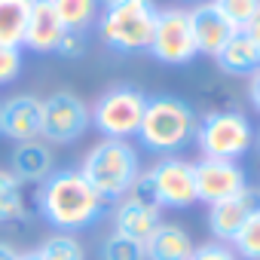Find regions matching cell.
<instances>
[{
  "label": "cell",
  "instance_id": "6da1fadb",
  "mask_svg": "<svg viewBox=\"0 0 260 260\" xmlns=\"http://www.w3.org/2000/svg\"><path fill=\"white\" fill-rule=\"evenodd\" d=\"M104 199L80 175V169H55L37 190L43 220L58 233H80L104 214Z\"/></svg>",
  "mask_w": 260,
  "mask_h": 260
},
{
  "label": "cell",
  "instance_id": "7a4b0ae2",
  "mask_svg": "<svg viewBox=\"0 0 260 260\" xmlns=\"http://www.w3.org/2000/svg\"><path fill=\"white\" fill-rule=\"evenodd\" d=\"M80 175L92 184V190L104 202H110V199H122L132 193V187L141 175V159H138V150L128 141L101 138L95 147L86 150V156L80 162Z\"/></svg>",
  "mask_w": 260,
  "mask_h": 260
},
{
  "label": "cell",
  "instance_id": "3957f363",
  "mask_svg": "<svg viewBox=\"0 0 260 260\" xmlns=\"http://www.w3.org/2000/svg\"><path fill=\"white\" fill-rule=\"evenodd\" d=\"M199 116L196 110L175 95H156L147 98L141 125H138V141L162 156H175L196 138Z\"/></svg>",
  "mask_w": 260,
  "mask_h": 260
},
{
  "label": "cell",
  "instance_id": "277c9868",
  "mask_svg": "<svg viewBox=\"0 0 260 260\" xmlns=\"http://www.w3.org/2000/svg\"><path fill=\"white\" fill-rule=\"evenodd\" d=\"M156 4L153 0H119L101 10L98 34L101 43L116 52H144L150 49V37L156 28Z\"/></svg>",
  "mask_w": 260,
  "mask_h": 260
},
{
  "label": "cell",
  "instance_id": "5b68a950",
  "mask_svg": "<svg viewBox=\"0 0 260 260\" xmlns=\"http://www.w3.org/2000/svg\"><path fill=\"white\" fill-rule=\"evenodd\" d=\"M132 196L153 202L156 208H175L184 211L190 205H196V175H193V162L181 159V156H162L156 166H150L147 172L138 175Z\"/></svg>",
  "mask_w": 260,
  "mask_h": 260
},
{
  "label": "cell",
  "instance_id": "8992f818",
  "mask_svg": "<svg viewBox=\"0 0 260 260\" xmlns=\"http://www.w3.org/2000/svg\"><path fill=\"white\" fill-rule=\"evenodd\" d=\"M193 141L205 159L239 162L254 144V125L242 110H211L199 119Z\"/></svg>",
  "mask_w": 260,
  "mask_h": 260
},
{
  "label": "cell",
  "instance_id": "52a82bcc",
  "mask_svg": "<svg viewBox=\"0 0 260 260\" xmlns=\"http://www.w3.org/2000/svg\"><path fill=\"white\" fill-rule=\"evenodd\" d=\"M147 107V95L138 86H113L107 92H101V98L92 104V125L104 138H116V141H128L132 135H138V125Z\"/></svg>",
  "mask_w": 260,
  "mask_h": 260
},
{
  "label": "cell",
  "instance_id": "ba28073f",
  "mask_svg": "<svg viewBox=\"0 0 260 260\" xmlns=\"http://www.w3.org/2000/svg\"><path fill=\"white\" fill-rule=\"evenodd\" d=\"M150 55L162 64H190L199 55L187 10H181V7L159 10L156 28L150 37Z\"/></svg>",
  "mask_w": 260,
  "mask_h": 260
},
{
  "label": "cell",
  "instance_id": "9c48e42d",
  "mask_svg": "<svg viewBox=\"0 0 260 260\" xmlns=\"http://www.w3.org/2000/svg\"><path fill=\"white\" fill-rule=\"evenodd\" d=\"M92 125V113L86 101L74 92H52L43 98V141L52 144H74Z\"/></svg>",
  "mask_w": 260,
  "mask_h": 260
},
{
  "label": "cell",
  "instance_id": "30bf717a",
  "mask_svg": "<svg viewBox=\"0 0 260 260\" xmlns=\"http://www.w3.org/2000/svg\"><path fill=\"white\" fill-rule=\"evenodd\" d=\"M193 175H196V202H205V205L223 202L248 187L245 169L230 159H205L202 156L199 162H193Z\"/></svg>",
  "mask_w": 260,
  "mask_h": 260
},
{
  "label": "cell",
  "instance_id": "8fae6325",
  "mask_svg": "<svg viewBox=\"0 0 260 260\" xmlns=\"http://www.w3.org/2000/svg\"><path fill=\"white\" fill-rule=\"evenodd\" d=\"M260 208V190L245 187L242 193L208 205V230L217 242H233V236L242 230V223Z\"/></svg>",
  "mask_w": 260,
  "mask_h": 260
},
{
  "label": "cell",
  "instance_id": "7c38bea8",
  "mask_svg": "<svg viewBox=\"0 0 260 260\" xmlns=\"http://www.w3.org/2000/svg\"><path fill=\"white\" fill-rule=\"evenodd\" d=\"M4 135L16 144L37 141L43 135V98L13 95L4 101Z\"/></svg>",
  "mask_w": 260,
  "mask_h": 260
},
{
  "label": "cell",
  "instance_id": "4fadbf2b",
  "mask_svg": "<svg viewBox=\"0 0 260 260\" xmlns=\"http://www.w3.org/2000/svg\"><path fill=\"white\" fill-rule=\"evenodd\" d=\"M190 13V28H193V40H196V49L202 55H217L226 40L236 34V28L230 25V19L211 4V0H205V4H196Z\"/></svg>",
  "mask_w": 260,
  "mask_h": 260
},
{
  "label": "cell",
  "instance_id": "5bb4252c",
  "mask_svg": "<svg viewBox=\"0 0 260 260\" xmlns=\"http://www.w3.org/2000/svg\"><path fill=\"white\" fill-rule=\"evenodd\" d=\"M159 211L162 208H156L153 202H144V199H138V196L128 193L113 208V233H119L125 239H135V242L144 245L150 239V233L162 223Z\"/></svg>",
  "mask_w": 260,
  "mask_h": 260
},
{
  "label": "cell",
  "instance_id": "9a60e30c",
  "mask_svg": "<svg viewBox=\"0 0 260 260\" xmlns=\"http://www.w3.org/2000/svg\"><path fill=\"white\" fill-rule=\"evenodd\" d=\"M55 172V159L46 141H22L10 153V175L25 187V184H43Z\"/></svg>",
  "mask_w": 260,
  "mask_h": 260
},
{
  "label": "cell",
  "instance_id": "2e32d148",
  "mask_svg": "<svg viewBox=\"0 0 260 260\" xmlns=\"http://www.w3.org/2000/svg\"><path fill=\"white\" fill-rule=\"evenodd\" d=\"M68 28L61 25L52 0H34L31 7V19H28V31H25V43L31 52H55L61 34Z\"/></svg>",
  "mask_w": 260,
  "mask_h": 260
},
{
  "label": "cell",
  "instance_id": "e0dca14e",
  "mask_svg": "<svg viewBox=\"0 0 260 260\" xmlns=\"http://www.w3.org/2000/svg\"><path fill=\"white\" fill-rule=\"evenodd\" d=\"M196 251L190 233L178 223H159L150 239L144 242V257L147 260H190Z\"/></svg>",
  "mask_w": 260,
  "mask_h": 260
},
{
  "label": "cell",
  "instance_id": "ac0fdd59",
  "mask_svg": "<svg viewBox=\"0 0 260 260\" xmlns=\"http://www.w3.org/2000/svg\"><path fill=\"white\" fill-rule=\"evenodd\" d=\"M214 58H217L220 71L233 74V77H251L260 68V49H257V43L245 31H236Z\"/></svg>",
  "mask_w": 260,
  "mask_h": 260
},
{
  "label": "cell",
  "instance_id": "d6986e66",
  "mask_svg": "<svg viewBox=\"0 0 260 260\" xmlns=\"http://www.w3.org/2000/svg\"><path fill=\"white\" fill-rule=\"evenodd\" d=\"M31 7H34V0H0V46L22 49Z\"/></svg>",
  "mask_w": 260,
  "mask_h": 260
},
{
  "label": "cell",
  "instance_id": "ffe728a7",
  "mask_svg": "<svg viewBox=\"0 0 260 260\" xmlns=\"http://www.w3.org/2000/svg\"><path fill=\"white\" fill-rule=\"evenodd\" d=\"M52 7H55L61 25L68 31H83V34L101 16V4H98V0H52Z\"/></svg>",
  "mask_w": 260,
  "mask_h": 260
},
{
  "label": "cell",
  "instance_id": "44dd1931",
  "mask_svg": "<svg viewBox=\"0 0 260 260\" xmlns=\"http://www.w3.org/2000/svg\"><path fill=\"white\" fill-rule=\"evenodd\" d=\"M28 214L25 190L10 175V169H0V223H22Z\"/></svg>",
  "mask_w": 260,
  "mask_h": 260
},
{
  "label": "cell",
  "instance_id": "7402d4cb",
  "mask_svg": "<svg viewBox=\"0 0 260 260\" xmlns=\"http://www.w3.org/2000/svg\"><path fill=\"white\" fill-rule=\"evenodd\" d=\"M37 254L43 260H86V251L74 233H52L49 239H43Z\"/></svg>",
  "mask_w": 260,
  "mask_h": 260
},
{
  "label": "cell",
  "instance_id": "603a6c76",
  "mask_svg": "<svg viewBox=\"0 0 260 260\" xmlns=\"http://www.w3.org/2000/svg\"><path fill=\"white\" fill-rule=\"evenodd\" d=\"M233 251L236 257L245 260H260V208L242 223V230L233 236Z\"/></svg>",
  "mask_w": 260,
  "mask_h": 260
},
{
  "label": "cell",
  "instance_id": "cb8c5ba5",
  "mask_svg": "<svg viewBox=\"0 0 260 260\" xmlns=\"http://www.w3.org/2000/svg\"><path fill=\"white\" fill-rule=\"evenodd\" d=\"M101 260H147L144 257V245L135 239H125L119 233H110L101 242Z\"/></svg>",
  "mask_w": 260,
  "mask_h": 260
},
{
  "label": "cell",
  "instance_id": "d4e9b609",
  "mask_svg": "<svg viewBox=\"0 0 260 260\" xmlns=\"http://www.w3.org/2000/svg\"><path fill=\"white\" fill-rule=\"evenodd\" d=\"M211 4L230 19V25L236 31H245L248 22L260 13V0H211Z\"/></svg>",
  "mask_w": 260,
  "mask_h": 260
},
{
  "label": "cell",
  "instance_id": "484cf974",
  "mask_svg": "<svg viewBox=\"0 0 260 260\" xmlns=\"http://www.w3.org/2000/svg\"><path fill=\"white\" fill-rule=\"evenodd\" d=\"M22 49L19 46H0V86H10L22 74Z\"/></svg>",
  "mask_w": 260,
  "mask_h": 260
},
{
  "label": "cell",
  "instance_id": "4316f807",
  "mask_svg": "<svg viewBox=\"0 0 260 260\" xmlns=\"http://www.w3.org/2000/svg\"><path fill=\"white\" fill-rule=\"evenodd\" d=\"M55 55L61 58H80L86 55V34L83 31H64L58 46H55Z\"/></svg>",
  "mask_w": 260,
  "mask_h": 260
},
{
  "label": "cell",
  "instance_id": "83f0119b",
  "mask_svg": "<svg viewBox=\"0 0 260 260\" xmlns=\"http://www.w3.org/2000/svg\"><path fill=\"white\" fill-rule=\"evenodd\" d=\"M190 260H239V257L226 242H205V245H199L193 251Z\"/></svg>",
  "mask_w": 260,
  "mask_h": 260
},
{
  "label": "cell",
  "instance_id": "f1b7e54d",
  "mask_svg": "<svg viewBox=\"0 0 260 260\" xmlns=\"http://www.w3.org/2000/svg\"><path fill=\"white\" fill-rule=\"evenodd\" d=\"M248 98H251V104H254V110L260 113V68L251 74V80H248Z\"/></svg>",
  "mask_w": 260,
  "mask_h": 260
},
{
  "label": "cell",
  "instance_id": "f546056e",
  "mask_svg": "<svg viewBox=\"0 0 260 260\" xmlns=\"http://www.w3.org/2000/svg\"><path fill=\"white\" fill-rule=\"evenodd\" d=\"M245 34H248V37H251V40L257 43V49H260V13H257V16H254L251 22H248V28H245Z\"/></svg>",
  "mask_w": 260,
  "mask_h": 260
},
{
  "label": "cell",
  "instance_id": "4dcf8cb0",
  "mask_svg": "<svg viewBox=\"0 0 260 260\" xmlns=\"http://www.w3.org/2000/svg\"><path fill=\"white\" fill-rule=\"evenodd\" d=\"M0 260H19V251L10 242H0Z\"/></svg>",
  "mask_w": 260,
  "mask_h": 260
},
{
  "label": "cell",
  "instance_id": "1f68e13d",
  "mask_svg": "<svg viewBox=\"0 0 260 260\" xmlns=\"http://www.w3.org/2000/svg\"><path fill=\"white\" fill-rule=\"evenodd\" d=\"M19 260H43L37 251H25V254H19Z\"/></svg>",
  "mask_w": 260,
  "mask_h": 260
},
{
  "label": "cell",
  "instance_id": "d6a6232c",
  "mask_svg": "<svg viewBox=\"0 0 260 260\" xmlns=\"http://www.w3.org/2000/svg\"><path fill=\"white\" fill-rule=\"evenodd\" d=\"M0 135H4V101H0Z\"/></svg>",
  "mask_w": 260,
  "mask_h": 260
},
{
  "label": "cell",
  "instance_id": "836d02e7",
  "mask_svg": "<svg viewBox=\"0 0 260 260\" xmlns=\"http://www.w3.org/2000/svg\"><path fill=\"white\" fill-rule=\"evenodd\" d=\"M98 4H104V7H110V4H119V0H98Z\"/></svg>",
  "mask_w": 260,
  "mask_h": 260
},
{
  "label": "cell",
  "instance_id": "e575fe53",
  "mask_svg": "<svg viewBox=\"0 0 260 260\" xmlns=\"http://www.w3.org/2000/svg\"><path fill=\"white\" fill-rule=\"evenodd\" d=\"M257 147H260V135H257Z\"/></svg>",
  "mask_w": 260,
  "mask_h": 260
},
{
  "label": "cell",
  "instance_id": "d590c367",
  "mask_svg": "<svg viewBox=\"0 0 260 260\" xmlns=\"http://www.w3.org/2000/svg\"><path fill=\"white\" fill-rule=\"evenodd\" d=\"M199 4H205V0H199Z\"/></svg>",
  "mask_w": 260,
  "mask_h": 260
}]
</instances>
